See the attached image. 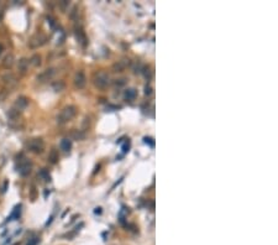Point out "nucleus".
<instances>
[{
  "label": "nucleus",
  "mask_w": 278,
  "mask_h": 245,
  "mask_svg": "<svg viewBox=\"0 0 278 245\" xmlns=\"http://www.w3.org/2000/svg\"><path fill=\"white\" fill-rule=\"evenodd\" d=\"M77 111H78V109H77V106L75 105H67V106H64L61 111H59V114L57 115V118H56V120H57V123L58 124H65V123H68L69 120H72L75 115H77Z\"/></svg>",
  "instance_id": "f257e3e1"
},
{
  "label": "nucleus",
  "mask_w": 278,
  "mask_h": 245,
  "mask_svg": "<svg viewBox=\"0 0 278 245\" xmlns=\"http://www.w3.org/2000/svg\"><path fill=\"white\" fill-rule=\"evenodd\" d=\"M26 147L28 148V151L33 152V153H41L44 148V142L42 139L40 137H36V139H31L27 141L26 144Z\"/></svg>",
  "instance_id": "f03ea898"
},
{
  "label": "nucleus",
  "mask_w": 278,
  "mask_h": 245,
  "mask_svg": "<svg viewBox=\"0 0 278 245\" xmlns=\"http://www.w3.org/2000/svg\"><path fill=\"white\" fill-rule=\"evenodd\" d=\"M109 83H110V78H109V74L105 72H99L94 78V84L99 89L106 88L109 85Z\"/></svg>",
  "instance_id": "7ed1b4c3"
},
{
  "label": "nucleus",
  "mask_w": 278,
  "mask_h": 245,
  "mask_svg": "<svg viewBox=\"0 0 278 245\" xmlns=\"http://www.w3.org/2000/svg\"><path fill=\"white\" fill-rule=\"evenodd\" d=\"M56 74V68H47L44 71H42L40 74H37L36 77V80L38 83H44V82H48L53 78V75Z\"/></svg>",
  "instance_id": "20e7f679"
},
{
  "label": "nucleus",
  "mask_w": 278,
  "mask_h": 245,
  "mask_svg": "<svg viewBox=\"0 0 278 245\" xmlns=\"http://www.w3.org/2000/svg\"><path fill=\"white\" fill-rule=\"evenodd\" d=\"M46 41H47V37H46L44 35H42V33H36V35L32 36L31 40L28 41V46H30L31 48H37V47L44 45Z\"/></svg>",
  "instance_id": "39448f33"
},
{
  "label": "nucleus",
  "mask_w": 278,
  "mask_h": 245,
  "mask_svg": "<svg viewBox=\"0 0 278 245\" xmlns=\"http://www.w3.org/2000/svg\"><path fill=\"white\" fill-rule=\"evenodd\" d=\"M31 167H32V162L27 158H23L19 162V166H17V171L21 176H27L30 172H31Z\"/></svg>",
  "instance_id": "423d86ee"
},
{
  "label": "nucleus",
  "mask_w": 278,
  "mask_h": 245,
  "mask_svg": "<svg viewBox=\"0 0 278 245\" xmlns=\"http://www.w3.org/2000/svg\"><path fill=\"white\" fill-rule=\"evenodd\" d=\"M85 84H86V77H85L84 72L83 71L77 72L75 75H74V85L78 89H82V88L85 87Z\"/></svg>",
  "instance_id": "0eeeda50"
},
{
  "label": "nucleus",
  "mask_w": 278,
  "mask_h": 245,
  "mask_svg": "<svg viewBox=\"0 0 278 245\" xmlns=\"http://www.w3.org/2000/svg\"><path fill=\"white\" fill-rule=\"evenodd\" d=\"M2 83H4V85L5 87H7L9 89L10 88H12L14 85H16V83H17V80H16V77L11 73V72H7V73H5L4 75H2Z\"/></svg>",
  "instance_id": "6e6552de"
},
{
  "label": "nucleus",
  "mask_w": 278,
  "mask_h": 245,
  "mask_svg": "<svg viewBox=\"0 0 278 245\" xmlns=\"http://www.w3.org/2000/svg\"><path fill=\"white\" fill-rule=\"evenodd\" d=\"M74 35H75V38H77V41L82 45V46H85L86 45V36H85V32L83 31V28L82 27H79V28H75V31H74Z\"/></svg>",
  "instance_id": "1a4fd4ad"
},
{
  "label": "nucleus",
  "mask_w": 278,
  "mask_h": 245,
  "mask_svg": "<svg viewBox=\"0 0 278 245\" xmlns=\"http://www.w3.org/2000/svg\"><path fill=\"white\" fill-rule=\"evenodd\" d=\"M27 105H28V99H27L26 97H19V98L16 99V101H15V108H16L19 111L22 110V109H25Z\"/></svg>",
  "instance_id": "9d476101"
},
{
  "label": "nucleus",
  "mask_w": 278,
  "mask_h": 245,
  "mask_svg": "<svg viewBox=\"0 0 278 245\" xmlns=\"http://www.w3.org/2000/svg\"><path fill=\"white\" fill-rule=\"evenodd\" d=\"M28 63H30V61L27 59V58H21L20 61H19V63H17V68H19V71L23 74V73H26V71L28 69Z\"/></svg>",
  "instance_id": "9b49d317"
},
{
  "label": "nucleus",
  "mask_w": 278,
  "mask_h": 245,
  "mask_svg": "<svg viewBox=\"0 0 278 245\" xmlns=\"http://www.w3.org/2000/svg\"><path fill=\"white\" fill-rule=\"evenodd\" d=\"M127 64H128V62H126L125 59L117 61V62H115V63L112 64V69H114V72H122V71L127 67Z\"/></svg>",
  "instance_id": "f8f14e48"
},
{
  "label": "nucleus",
  "mask_w": 278,
  "mask_h": 245,
  "mask_svg": "<svg viewBox=\"0 0 278 245\" xmlns=\"http://www.w3.org/2000/svg\"><path fill=\"white\" fill-rule=\"evenodd\" d=\"M84 137H85V132L83 130H72L70 131V139H73V140L80 141V140H84Z\"/></svg>",
  "instance_id": "ddd939ff"
},
{
  "label": "nucleus",
  "mask_w": 278,
  "mask_h": 245,
  "mask_svg": "<svg viewBox=\"0 0 278 245\" xmlns=\"http://www.w3.org/2000/svg\"><path fill=\"white\" fill-rule=\"evenodd\" d=\"M58 158H59L58 150H57V148H52V150L49 151V153H48V161H49L52 165H54V163L58 162Z\"/></svg>",
  "instance_id": "4468645a"
},
{
  "label": "nucleus",
  "mask_w": 278,
  "mask_h": 245,
  "mask_svg": "<svg viewBox=\"0 0 278 245\" xmlns=\"http://www.w3.org/2000/svg\"><path fill=\"white\" fill-rule=\"evenodd\" d=\"M124 97H125V99H126V100H133V99L137 97V92H136V89L130 88V89L125 90Z\"/></svg>",
  "instance_id": "2eb2a0df"
},
{
  "label": "nucleus",
  "mask_w": 278,
  "mask_h": 245,
  "mask_svg": "<svg viewBox=\"0 0 278 245\" xmlns=\"http://www.w3.org/2000/svg\"><path fill=\"white\" fill-rule=\"evenodd\" d=\"M61 150H63L64 152H68L70 148H72V141L69 139H63L61 141Z\"/></svg>",
  "instance_id": "dca6fc26"
},
{
  "label": "nucleus",
  "mask_w": 278,
  "mask_h": 245,
  "mask_svg": "<svg viewBox=\"0 0 278 245\" xmlns=\"http://www.w3.org/2000/svg\"><path fill=\"white\" fill-rule=\"evenodd\" d=\"M65 88V83L63 80H56L53 84H52V89L54 92H62L63 89Z\"/></svg>",
  "instance_id": "f3484780"
},
{
  "label": "nucleus",
  "mask_w": 278,
  "mask_h": 245,
  "mask_svg": "<svg viewBox=\"0 0 278 245\" xmlns=\"http://www.w3.org/2000/svg\"><path fill=\"white\" fill-rule=\"evenodd\" d=\"M12 64H14V56H12V54H7V56L4 58V61H2V66H4L5 68H10Z\"/></svg>",
  "instance_id": "a211bd4d"
},
{
  "label": "nucleus",
  "mask_w": 278,
  "mask_h": 245,
  "mask_svg": "<svg viewBox=\"0 0 278 245\" xmlns=\"http://www.w3.org/2000/svg\"><path fill=\"white\" fill-rule=\"evenodd\" d=\"M7 116H9V119H11V120H17V119L20 118V111H19L17 109H10V110L7 111Z\"/></svg>",
  "instance_id": "6ab92c4d"
},
{
  "label": "nucleus",
  "mask_w": 278,
  "mask_h": 245,
  "mask_svg": "<svg viewBox=\"0 0 278 245\" xmlns=\"http://www.w3.org/2000/svg\"><path fill=\"white\" fill-rule=\"evenodd\" d=\"M28 61H30V63H31L32 66H35V67L41 66V56H40V54H33Z\"/></svg>",
  "instance_id": "aec40b11"
},
{
  "label": "nucleus",
  "mask_w": 278,
  "mask_h": 245,
  "mask_svg": "<svg viewBox=\"0 0 278 245\" xmlns=\"http://www.w3.org/2000/svg\"><path fill=\"white\" fill-rule=\"evenodd\" d=\"M38 176H40L42 179H44V181H49V179H51V176H49V173H48V171H47L46 168H42V170L38 172Z\"/></svg>",
  "instance_id": "412c9836"
},
{
  "label": "nucleus",
  "mask_w": 278,
  "mask_h": 245,
  "mask_svg": "<svg viewBox=\"0 0 278 245\" xmlns=\"http://www.w3.org/2000/svg\"><path fill=\"white\" fill-rule=\"evenodd\" d=\"M20 207H21V205H17V207H16V208L14 209V212L11 213V215H10V217L7 218L9 220H11L12 218H17V217L20 215Z\"/></svg>",
  "instance_id": "4be33fe9"
},
{
  "label": "nucleus",
  "mask_w": 278,
  "mask_h": 245,
  "mask_svg": "<svg viewBox=\"0 0 278 245\" xmlns=\"http://www.w3.org/2000/svg\"><path fill=\"white\" fill-rule=\"evenodd\" d=\"M126 83V79L125 78H120V79H115V82H114V84L116 85V87H122L124 84Z\"/></svg>",
  "instance_id": "5701e85b"
},
{
  "label": "nucleus",
  "mask_w": 278,
  "mask_h": 245,
  "mask_svg": "<svg viewBox=\"0 0 278 245\" xmlns=\"http://www.w3.org/2000/svg\"><path fill=\"white\" fill-rule=\"evenodd\" d=\"M58 5H59V7H61L62 10H65V9L68 7V5H69V1H67V0H62V1H59V2H58Z\"/></svg>",
  "instance_id": "b1692460"
},
{
  "label": "nucleus",
  "mask_w": 278,
  "mask_h": 245,
  "mask_svg": "<svg viewBox=\"0 0 278 245\" xmlns=\"http://www.w3.org/2000/svg\"><path fill=\"white\" fill-rule=\"evenodd\" d=\"M38 241H40L38 238H32V239H30V241L27 243V245H37Z\"/></svg>",
  "instance_id": "393cba45"
},
{
  "label": "nucleus",
  "mask_w": 278,
  "mask_h": 245,
  "mask_svg": "<svg viewBox=\"0 0 278 245\" xmlns=\"http://www.w3.org/2000/svg\"><path fill=\"white\" fill-rule=\"evenodd\" d=\"M77 10H78V9H77V6H74V7H73V10H72V11H70V14H69V17H70V19H74V17H75V15H77V12H78Z\"/></svg>",
  "instance_id": "a878e982"
},
{
  "label": "nucleus",
  "mask_w": 278,
  "mask_h": 245,
  "mask_svg": "<svg viewBox=\"0 0 278 245\" xmlns=\"http://www.w3.org/2000/svg\"><path fill=\"white\" fill-rule=\"evenodd\" d=\"M145 94H146V95H151V94H152V88H151L150 85H146V87H145Z\"/></svg>",
  "instance_id": "bb28decb"
},
{
  "label": "nucleus",
  "mask_w": 278,
  "mask_h": 245,
  "mask_svg": "<svg viewBox=\"0 0 278 245\" xmlns=\"http://www.w3.org/2000/svg\"><path fill=\"white\" fill-rule=\"evenodd\" d=\"M145 142H146V144H150V146H153V145H154L153 139H151V137H145Z\"/></svg>",
  "instance_id": "cd10ccee"
},
{
  "label": "nucleus",
  "mask_w": 278,
  "mask_h": 245,
  "mask_svg": "<svg viewBox=\"0 0 278 245\" xmlns=\"http://www.w3.org/2000/svg\"><path fill=\"white\" fill-rule=\"evenodd\" d=\"M122 151L124 152H126V151H128V144H125L124 146H122Z\"/></svg>",
  "instance_id": "c85d7f7f"
},
{
  "label": "nucleus",
  "mask_w": 278,
  "mask_h": 245,
  "mask_svg": "<svg viewBox=\"0 0 278 245\" xmlns=\"http://www.w3.org/2000/svg\"><path fill=\"white\" fill-rule=\"evenodd\" d=\"M1 52H2V46L0 45V54H1Z\"/></svg>",
  "instance_id": "c756f323"
}]
</instances>
